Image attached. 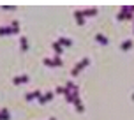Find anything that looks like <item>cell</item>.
Instances as JSON below:
<instances>
[{"label": "cell", "mask_w": 134, "mask_h": 120, "mask_svg": "<svg viewBox=\"0 0 134 120\" xmlns=\"http://www.w3.org/2000/svg\"><path fill=\"white\" fill-rule=\"evenodd\" d=\"M122 48H124V49H127V48H131V41H127V42H124V44H122Z\"/></svg>", "instance_id": "obj_5"}, {"label": "cell", "mask_w": 134, "mask_h": 120, "mask_svg": "<svg viewBox=\"0 0 134 120\" xmlns=\"http://www.w3.org/2000/svg\"><path fill=\"white\" fill-rule=\"evenodd\" d=\"M85 65H88V58H85V60H83L81 64H78V65H76V67L72 69V74H78V73H79V71H81V69H83Z\"/></svg>", "instance_id": "obj_1"}, {"label": "cell", "mask_w": 134, "mask_h": 120, "mask_svg": "<svg viewBox=\"0 0 134 120\" xmlns=\"http://www.w3.org/2000/svg\"><path fill=\"white\" fill-rule=\"evenodd\" d=\"M21 46H23V49L28 48V44H27V39H25V37H21Z\"/></svg>", "instance_id": "obj_4"}, {"label": "cell", "mask_w": 134, "mask_h": 120, "mask_svg": "<svg viewBox=\"0 0 134 120\" xmlns=\"http://www.w3.org/2000/svg\"><path fill=\"white\" fill-rule=\"evenodd\" d=\"M27 81H28V76H27V74L16 76V78H14V85H21V83H27Z\"/></svg>", "instance_id": "obj_2"}, {"label": "cell", "mask_w": 134, "mask_h": 120, "mask_svg": "<svg viewBox=\"0 0 134 120\" xmlns=\"http://www.w3.org/2000/svg\"><path fill=\"white\" fill-rule=\"evenodd\" d=\"M95 39H97V42H100V44H108V39H106L102 34H97V36H95Z\"/></svg>", "instance_id": "obj_3"}]
</instances>
